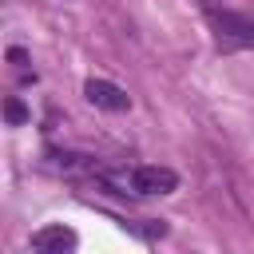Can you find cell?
Instances as JSON below:
<instances>
[{"label":"cell","instance_id":"1","mask_svg":"<svg viewBox=\"0 0 254 254\" xmlns=\"http://www.w3.org/2000/svg\"><path fill=\"white\" fill-rule=\"evenodd\" d=\"M115 194H131V198H151V194H171L179 187V175L171 167H111V171H95Z\"/></svg>","mask_w":254,"mask_h":254},{"label":"cell","instance_id":"2","mask_svg":"<svg viewBox=\"0 0 254 254\" xmlns=\"http://www.w3.org/2000/svg\"><path fill=\"white\" fill-rule=\"evenodd\" d=\"M206 12V24L214 32V44L218 52H242V48H254V20L238 16V12H226V8H214V4H202Z\"/></svg>","mask_w":254,"mask_h":254},{"label":"cell","instance_id":"3","mask_svg":"<svg viewBox=\"0 0 254 254\" xmlns=\"http://www.w3.org/2000/svg\"><path fill=\"white\" fill-rule=\"evenodd\" d=\"M83 95H87V103H95V107H103V111H127V107H131V95H127L123 87L107 83V79H87V83H83Z\"/></svg>","mask_w":254,"mask_h":254},{"label":"cell","instance_id":"4","mask_svg":"<svg viewBox=\"0 0 254 254\" xmlns=\"http://www.w3.org/2000/svg\"><path fill=\"white\" fill-rule=\"evenodd\" d=\"M75 242L79 238L67 226H44L32 234V250H40V254H64V250H75Z\"/></svg>","mask_w":254,"mask_h":254},{"label":"cell","instance_id":"5","mask_svg":"<svg viewBox=\"0 0 254 254\" xmlns=\"http://www.w3.org/2000/svg\"><path fill=\"white\" fill-rule=\"evenodd\" d=\"M4 119H8L12 127H20V123L28 119V107H24V103H20L16 95H8V99H4Z\"/></svg>","mask_w":254,"mask_h":254},{"label":"cell","instance_id":"6","mask_svg":"<svg viewBox=\"0 0 254 254\" xmlns=\"http://www.w3.org/2000/svg\"><path fill=\"white\" fill-rule=\"evenodd\" d=\"M8 60H12V64H16V67H24V64H28V56H24V52H20V48H12V52H8Z\"/></svg>","mask_w":254,"mask_h":254}]
</instances>
